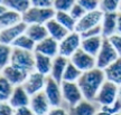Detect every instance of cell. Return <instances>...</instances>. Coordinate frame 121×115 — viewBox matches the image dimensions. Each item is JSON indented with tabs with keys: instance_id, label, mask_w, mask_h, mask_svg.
Here are the masks:
<instances>
[{
	"instance_id": "cell-20",
	"label": "cell",
	"mask_w": 121,
	"mask_h": 115,
	"mask_svg": "<svg viewBox=\"0 0 121 115\" xmlns=\"http://www.w3.org/2000/svg\"><path fill=\"white\" fill-rule=\"evenodd\" d=\"M45 26H46V29L48 31V36L54 38L55 40H57L58 43L69 34V30L60 25L55 18H53L49 21H47L45 24Z\"/></svg>"
},
{
	"instance_id": "cell-22",
	"label": "cell",
	"mask_w": 121,
	"mask_h": 115,
	"mask_svg": "<svg viewBox=\"0 0 121 115\" xmlns=\"http://www.w3.org/2000/svg\"><path fill=\"white\" fill-rule=\"evenodd\" d=\"M96 107L94 104L87 99H82L76 105L69 107V115H95L96 114Z\"/></svg>"
},
{
	"instance_id": "cell-16",
	"label": "cell",
	"mask_w": 121,
	"mask_h": 115,
	"mask_svg": "<svg viewBox=\"0 0 121 115\" xmlns=\"http://www.w3.org/2000/svg\"><path fill=\"white\" fill-rule=\"evenodd\" d=\"M8 103L16 110L19 107H25L29 106L30 103V95L26 92V90L24 88V86H16L13 88V92L11 94V96L9 98Z\"/></svg>"
},
{
	"instance_id": "cell-27",
	"label": "cell",
	"mask_w": 121,
	"mask_h": 115,
	"mask_svg": "<svg viewBox=\"0 0 121 115\" xmlns=\"http://www.w3.org/2000/svg\"><path fill=\"white\" fill-rule=\"evenodd\" d=\"M55 19L60 22V25L65 27L66 29L69 30V33L75 31V27H76V20L74 19L69 12H64V11H56L55 13Z\"/></svg>"
},
{
	"instance_id": "cell-15",
	"label": "cell",
	"mask_w": 121,
	"mask_h": 115,
	"mask_svg": "<svg viewBox=\"0 0 121 115\" xmlns=\"http://www.w3.org/2000/svg\"><path fill=\"white\" fill-rule=\"evenodd\" d=\"M34 53H39L51 58H55L58 55V41L48 36L47 38L36 44Z\"/></svg>"
},
{
	"instance_id": "cell-7",
	"label": "cell",
	"mask_w": 121,
	"mask_h": 115,
	"mask_svg": "<svg viewBox=\"0 0 121 115\" xmlns=\"http://www.w3.org/2000/svg\"><path fill=\"white\" fill-rule=\"evenodd\" d=\"M103 16L104 12L101 9H98V10H94V11H89L76 22L75 31L78 33V34H83L87 30L101 25Z\"/></svg>"
},
{
	"instance_id": "cell-12",
	"label": "cell",
	"mask_w": 121,
	"mask_h": 115,
	"mask_svg": "<svg viewBox=\"0 0 121 115\" xmlns=\"http://www.w3.org/2000/svg\"><path fill=\"white\" fill-rule=\"evenodd\" d=\"M27 29V24H25L24 21L19 22L17 25L4 28V29L0 30V43L4 44V45H9L13 46V41L20 37L22 35H24L26 33Z\"/></svg>"
},
{
	"instance_id": "cell-10",
	"label": "cell",
	"mask_w": 121,
	"mask_h": 115,
	"mask_svg": "<svg viewBox=\"0 0 121 115\" xmlns=\"http://www.w3.org/2000/svg\"><path fill=\"white\" fill-rule=\"evenodd\" d=\"M69 62L75 67H78L82 73L89 72V70L96 67V59H95L94 56L85 53L81 48L69 58Z\"/></svg>"
},
{
	"instance_id": "cell-43",
	"label": "cell",
	"mask_w": 121,
	"mask_h": 115,
	"mask_svg": "<svg viewBox=\"0 0 121 115\" xmlns=\"http://www.w3.org/2000/svg\"><path fill=\"white\" fill-rule=\"evenodd\" d=\"M7 10H8V8H7V7H6V6L2 4V2H0V16H1L2 13L6 12Z\"/></svg>"
},
{
	"instance_id": "cell-38",
	"label": "cell",
	"mask_w": 121,
	"mask_h": 115,
	"mask_svg": "<svg viewBox=\"0 0 121 115\" xmlns=\"http://www.w3.org/2000/svg\"><path fill=\"white\" fill-rule=\"evenodd\" d=\"M82 36V38H87V37H95V36H102V27L101 25L96 26L94 28H92V29L87 30L85 33H83L81 34Z\"/></svg>"
},
{
	"instance_id": "cell-35",
	"label": "cell",
	"mask_w": 121,
	"mask_h": 115,
	"mask_svg": "<svg viewBox=\"0 0 121 115\" xmlns=\"http://www.w3.org/2000/svg\"><path fill=\"white\" fill-rule=\"evenodd\" d=\"M85 13H86V11H85V10H84V9H83L82 7L78 4V2L74 4L73 8L71 9V11H69V15H71V16H72L76 21H78V20H80V19H81Z\"/></svg>"
},
{
	"instance_id": "cell-32",
	"label": "cell",
	"mask_w": 121,
	"mask_h": 115,
	"mask_svg": "<svg viewBox=\"0 0 121 115\" xmlns=\"http://www.w3.org/2000/svg\"><path fill=\"white\" fill-rule=\"evenodd\" d=\"M121 0H101L100 9L103 12H118Z\"/></svg>"
},
{
	"instance_id": "cell-37",
	"label": "cell",
	"mask_w": 121,
	"mask_h": 115,
	"mask_svg": "<svg viewBox=\"0 0 121 115\" xmlns=\"http://www.w3.org/2000/svg\"><path fill=\"white\" fill-rule=\"evenodd\" d=\"M109 40H110V43L112 44V46L114 47V49L117 50L118 55L121 57V35H113V36H111L110 38H109Z\"/></svg>"
},
{
	"instance_id": "cell-49",
	"label": "cell",
	"mask_w": 121,
	"mask_h": 115,
	"mask_svg": "<svg viewBox=\"0 0 121 115\" xmlns=\"http://www.w3.org/2000/svg\"><path fill=\"white\" fill-rule=\"evenodd\" d=\"M0 75H1V70H0Z\"/></svg>"
},
{
	"instance_id": "cell-23",
	"label": "cell",
	"mask_w": 121,
	"mask_h": 115,
	"mask_svg": "<svg viewBox=\"0 0 121 115\" xmlns=\"http://www.w3.org/2000/svg\"><path fill=\"white\" fill-rule=\"evenodd\" d=\"M105 79L121 86V57L104 69Z\"/></svg>"
},
{
	"instance_id": "cell-42",
	"label": "cell",
	"mask_w": 121,
	"mask_h": 115,
	"mask_svg": "<svg viewBox=\"0 0 121 115\" xmlns=\"http://www.w3.org/2000/svg\"><path fill=\"white\" fill-rule=\"evenodd\" d=\"M117 34L121 35V13L118 12V22H117Z\"/></svg>"
},
{
	"instance_id": "cell-2",
	"label": "cell",
	"mask_w": 121,
	"mask_h": 115,
	"mask_svg": "<svg viewBox=\"0 0 121 115\" xmlns=\"http://www.w3.org/2000/svg\"><path fill=\"white\" fill-rule=\"evenodd\" d=\"M54 8H37L30 7L25 13H22V21L27 25H45L47 21L55 17Z\"/></svg>"
},
{
	"instance_id": "cell-25",
	"label": "cell",
	"mask_w": 121,
	"mask_h": 115,
	"mask_svg": "<svg viewBox=\"0 0 121 115\" xmlns=\"http://www.w3.org/2000/svg\"><path fill=\"white\" fill-rule=\"evenodd\" d=\"M22 13L8 9L6 12L0 16V30L17 25V24H19V22H22Z\"/></svg>"
},
{
	"instance_id": "cell-33",
	"label": "cell",
	"mask_w": 121,
	"mask_h": 115,
	"mask_svg": "<svg viewBox=\"0 0 121 115\" xmlns=\"http://www.w3.org/2000/svg\"><path fill=\"white\" fill-rule=\"evenodd\" d=\"M75 4H76V0H55L53 8L55 9V11L69 12Z\"/></svg>"
},
{
	"instance_id": "cell-36",
	"label": "cell",
	"mask_w": 121,
	"mask_h": 115,
	"mask_svg": "<svg viewBox=\"0 0 121 115\" xmlns=\"http://www.w3.org/2000/svg\"><path fill=\"white\" fill-rule=\"evenodd\" d=\"M55 0H30L31 7L37 8H53Z\"/></svg>"
},
{
	"instance_id": "cell-14",
	"label": "cell",
	"mask_w": 121,
	"mask_h": 115,
	"mask_svg": "<svg viewBox=\"0 0 121 115\" xmlns=\"http://www.w3.org/2000/svg\"><path fill=\"white\" fill-rule=\"evenodd\" d=\"M29 107L34 112L35 115H47L49 110L52 108L44 92H40V93L30 96Z\"/></svg>"
},
{
	"instance_id": "cell-31",
	"label": "cell",
	"mask_w": 121,
	"mask_h": 115,
	"mask_svg": "<svg viewBox=\"0 0 121 115\" xmlns=\"http://www.w3.org/2000/svg\"><path fill=\"white\" fill-rule=\"evenodd\" d=\"M11 54H13V47L0 43V70H2L10 64Z\"/></svg>"
},
{
	"instance_id": "cell-40",
	"label": "cell",
	"mask_w": 121,
	"mask_h": 115,
	"mask_svg": "<svg viewBox=\"0 0 121 115\" xmlns=\"http://www.w3.org/2000/svg\"><path fill=\"white\" fill-rule=\"evenodd\" d=\"M47 115H69V111L65 110L64 107L58 106V107H52L49 112L47 113Z\"/></svg>"
},
{
	"instance_id": "cell-9",
	"label": "cell",
	"mask_w": 121,
	"mask_h": 115,
	"mask_svg": "<svg viewBox=\"0 0 121 115\" xmlns=\"http://www.w3.org/2000/svg\"><path fill=\"white\" fill-rule=\"evenodd\" d=\"M43 92L45 93L52 107L62 106V103L64 102V99H63L60 84L58 82H56L51 76H47L46 85H45V88H44Z\"/></svg>"
},
{
	"instance_id": "cell-47",
	"label": "cell",
	"mask_w": 121,
	"mask_h": 115,
	"mask_svg": "<svg viewBox=\"0 0 121 115\" xmlns=\"http://www.w3.org/2000/svg\"><path fill=\"white\" fill-rule=\"evenodd\" d=\"M114 115H121V113H118V114H114Z\"/></svg>"
},
{
	"instance_id": "cell-34",
	"label": "cell",
	"mask_w": 121,
	"mask_h": 115,
	"mask_svg": "<svg viewBox=\"0 0 121 115\" xmlns=\"http://www.w3.org/2000/svg\"><path fill=\"white\" fill-rule=\"evenodd\" d=\"M76 2L86 12H89V11H94V10L100 9L101 0H76Z\"/></svg>"
},
{
	"instance_id": "cell-29",
	"label": "cell",
	"mask_w": 121,
	"mask_h": 115,
	"mask_svg": "<svg viewBox=\"0 0 121 115\" xmlns=\"http://www.w3.org/2000/svg\"><path fill=\"white\" fill-rule=\"evenodd\" d=\"M13 88L15 87L2 75H0V103L8 102L13 92Z\"/></svg>"
},
{
	"instance_id": "cell-6",
	"label": "cell",
	"mask_w": 121,
	"mask_h": 115,
	"mask_svg": "<svg viewBox=\"0 0 121 115\" xmlns=\"http://www.w3.org/2000/svg\"><path fill=\"white\" fill-rule=\"evenodd\" d=\"M119 57L120 56L118 55L117 50L114 49L112 44L110 43L109 38H104L102 47L100 49L99 54L95 57V59H96V68L104 70L108 66H110L112 63H114Z\"/></svg>"
},
{
	"instance_id": "cell-1",
	"label": "cell",
	"mask_w": 121,
	"mask_h": 115,
	"mask_svg": "<svg viewBox=\"0 0 121 115\" xmlns=\"http://www.w3.org/2000/svg\"><path fill=\"white\" fill-rule=\"evenodd\" d=\"M107 81L104 70L99 68H93L89 72H84L78 81V85L82 90L84 98L87 101H94L96 95L99 93L101 86Z\"/></svg>"
},
{
	"instance_id": "cell-8",
	"label": "cell",
	"mask_w": 121,
	"mask_h": 115,
	"mask_svg": "<svg viewBox=\"0 0 121 115\" xmlns=\"http://www.w3.org/2000/svg\"><path fill=\"white\" fill-rule=\"evenodd\" d=\"M60 88H62V94H63V99L69 107L76 105L82 99H84L82 90H80L78 83L62 82L60 83Z\"/></svg>"
},
{
	"instance_id": "cell-11",
	"label": "cell",
	"mask_w": 121,
	"mask_h": 115,
	"mask_svg": "<svg viewBox=\"0 0 121 115\" xmlns=\"http://www.w3.org/2000/svg\"><path fill=\"white\" fill-rule=\"evenodd\" d=\"M46 81H47V76H45L43 74L38 72H33L30 73L28 77H27L26 82L24 83V88L26 92L29 94L30 96H33L35 94L43 92L46 85Z\"/></svg>"
},
{
	"instance_id": "cell-45",
	"label": "cell",
	"mask_w": 121,
	"mask_h": 115,
	"mask_svg": "<svg viewBox=\"0 0 121 115\" xmlns=\"http://www.w3.org/2000/svg\"><path fill=\"white\" fill-rule=\"evenodd\" d=\"M118 101L121 103V86H120V88H119V95H118Z\"/></svg>"
},
{
	"instance_id": "cell-39",
	"label": "cell",
	"mask_w": 121,
	"mask_h": 115,
	"mask_svg": "<svg viewBox=\"0 0 121 115\" xmlns=\"http://www.w3.org/2000/svg\"><path fill=\"white\" fill-rule=\"evenodd\" d=\"M0 115H15V108L8 102H1L0 103Z\"/></svg>"
},
{
	"instance_id": "cell-5",
	"label": "cell",
	"mask_w": 121,
	"mask_h": 115,
	"mask_svg": "<svg viewBox=\"0 0 121 115\" xmlns=\"http://www.w3.org/2000/svg\"><path fill=\"white\" fill-rule=\"evenodd\" d=\"M82 36L76 31L69 33L64 39L58 43V55L64 56L66 58H71L76 51L81 48Z\"/></svg>"
},
{
	"instance_id": "cell-21",
	"label": "cell",
	"mask_w": 121,
	"mask_h": 115,
	"mask_svg": "<svg viewBox=\"0 0 121 115\" xmlns=\"http://www.w3.org/2000/svg\"><path fill=\"white\" fill-rule=\"evenodd\" d=\"M35 54V70L43 74L45 76L51 75L52 70L53 58L48 57L46 55L39 54V53H34Z\"/></svg>"
},
{
	"instance_id": "cell-19",
	"label": "cell",
	"mask_w": 121,
	"mask_h": 115,
	"mask_svg": "<svg viewBox=\"0 0 121 115\" xmlns=\"http://www.w3.org/2000/svg\"><path fill=\"white\" fill-rule=\"evenodd\" d=\"M103 37L102 36H95V37H87V38H82V44H81V49L90 55L96 57L99 54L100 49L103 44Z\"/></svg>"
},
{
	"instance_id": "cell-46",
	"label": "cell",
	"mask_w": 121,
	"mask_h": 115,
	"mask_svg": "<svg viewBox=\"0 0 121 115\" xmlns=\"http://www.w3.org/2000/svg\"><path fill=\"white\" fill-rule=\"evenodd\" d=\"M118 12H120V13H121V4H120V7H119V11H118Z\"/></svg>"
},
{
	"instance_id": "cell-3",
	"label": "cell",
	"mask_w": 121,
	"mask_h": 115,
	"mask_svg": "<svg viewBox=\"0 0 121 115\" xmlns=\"http://www.w3.org/2000/svg\"><path fill=\"white\" fill-rule=\"evenodd\" d=\"M10 64L30 74L35 72V54L33 51L13 48Z\"/></svg>"
},
{
	"instance_id": "cell-30",
	"label": "cell",
	"mask_w": 121,
	"mask_h": 115,
	"mask_svg": "<svg viewBox=\"0 0 121 115\" xmlns=\"http://www.w3.org/2000/svg\"><path fill=\"white\" fill-rule=\"evenodd\" d=\"M83 73L78 68L75 67L71 62L69 63L67 67L65 69L64 75H63V81L62 82H72V83H78V81L80 79V77L82 75Z\"/></svg>"
},
{
	"instance_id": "cell-48",
	"label": "cell",
	"mask_w": 121,
	"mask_h": 115,
	"mask_svg": "<svg viewBox=\"0 0 121 115\" xmlns=\"http://www.w3.org/2000/svg\"><path fill=\"white\" fill-rule=\"evenodd\" d=\"M0 2H2V0H0Z\"/></svg>"
},
{
	"instance_id": "cell-24",
	"label": "cell",
	"mask_w": 121,
	"mask_h": 115,
	"mask_svg": "<svg viewBox=\"0 0 121 115\" xmlns=\"http://www.w3.org/2000/svg\"><path fill=\"white\" fill-rule=\"evenodd\" d=\"M25 34H26L29 38L33 39L36 44L48 37V31H47V29H46V26L38 25V24L27 25V29H26V33H25Z\"/></svg>"
},
{
	"instance_id": "cell-26",
	"label": "cell",
	"mask_w": 121,
	"mask_h": 115,
	"mask_svg": "<svg viewBox=\"0 0 121 115\" xmlns=\"http://www.w3.org/2000/svg\"><path fill=\"white\" fill-rule=\"evenodd\" d=\"M2 4L10 10L19 13H25L31 7L30 0H2Z\"/></svg>"
},
{
	"instance_id": "cell-17",
	"label": "cell",
	"mask_w": 121,
	"mask_h": 115,
	"mask_svg": "<svg viewBox=\"0 0 121 115\" xmlns=\"http://www.w3.org/2000/svg\"><path fill=\"white\" fill-rule=\"evenodd\" d=\"M117 22L118 12H104L103 19L101 22L103 38H110L111 36L117 34Z\"/></svg>"
},
{
	"instance_id": "cell-44",
	"label": "cell",
	"mask_w": 121,
	"mask_h": 115,
	"mask_svg": "<svg viewBox=\"0 0 121 115\" xmlns=\"http://www.w3.org/2000/svg\"><path fill=\"white\" fill-rule=\"evenodd\" d=\"M95 115H112V114H110V113H108V112H105V111H98L96 112V114Z\"/></svg>"
},
{
	"instance_id": "cell-13",
	"label": "cell",
	"mask_w": 121,
	"mask_h": 115,
	"mask_svg": "<svg viewBox=\"0 0 121 115\" xmlns=\"http://www.w3.org/2000/svg\"><path fill=\"white\" fill-rule=\"evenodd\" d=\"M1 75L7 79V81L13 86H20L24 85V83L26 82L27 77H28V73L22 70V69L18 68L13 65L9 64L7 67H4L2 70H1Z\"/></svg>"
},
{
	"instance_id": "cell-4",
	"label": "cell",
	"mask_w": 121,
	"mask_h": 115,
	"mask_svg": "<svg viewBox=\"0 0 121 115\" xmlns=\"http://www.w3.org/2000/svg\"><path fill=\"white\" fill-rule=\"evenodd\" d=\"M119 88H120V86H118L117 84H114L110 81H105L103 83V85L101 86L94 101L101 106L113 105L118 101Z\"/></svg>"
},
{
	"instance_id": "cell-18",
	"label": "cell",
	"mask_w": 121,
	"mask_h": 115,
	"mask_svg": "<svg viewBox=\"0 0 121 115\" xmlns=\"http://www.w3.org/2000/svg\"><path fill=\"white\" fill-rule=\"evenodd\" d=\"M69 63V58H66L64 56L57 55L55 58H53L52 70H51V75L49 76L60 84L62 81H63V75H64V72L66 67H67Z\"/></svg>"
},
{
	"instance_id": "cell-41",
	"label": "cell",
	"mask_w": 121,
	"mask_h": 115,
	"mask_svg": "<svg viewBox=\"0 0 121 115\" xmlns=\"http://www.w3.org/2000/svg\"><path fill=\"white\" fill-rule=\"evenodd\" d=\"M15 115H35V114L29 106H25V107L16 108L15 110Z\"/></svg>"
},
{
	"instance_id": "cell-28",
	"label": "cell",
	"mask_w": 121,
	"mask_h": 115,
	"mask_svg": "<svg viewBox=\"0 0 121 115\" xmlns=\"http://www.w3.org/2000/svg\"><path fill=\"white\" fill-rule=\"evenodd\" d=\"M13 48H18V49H22V50L27 51H35V47L36 43L31 38H29L26 34L22 35L20 37H18L13 44Z\"/></svg>"
}]
</instances>
